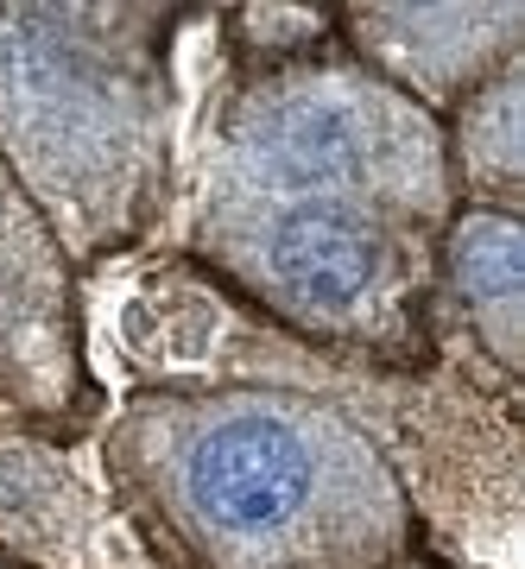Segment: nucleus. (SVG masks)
I'll use <instances>...</instances> for the list:
<instances>
[{"instance_id": "nucleus-1", "label": "nucleus", "mask_w": 525, "mask_h": 569, "mask_svg": "<svg viewBox=\"0 0 525 569\" xmlns=\"http://www.w3.org/2000/svg\"><path fill=\"white\" fill-rule=\"evenodd\" d=\"M449 216L444 121L348 51H298L228 96L190 247L310 342L418 361Z\"/></svg>"}, {"instance_id": "nucleus-2", "label": "nucleus", "mask_w": 525, "mask_h": 569, "mask_svg": "<svg viewBox=\"0 0 525 569\" xmlns=\"http://www.w3.org/2000/svg\"><path fill=\"white\" fill-rule=\"evenodd\" d=\"M108 475L190 569H386L412 550L386 449L304 387L133 399L108 425Z\"/></svg>"}, {"instance_id": "nucleus-3", "label": "nucleus", "mask_w": 525, "mask_h": 569, "mask_svg": "<svg viewBox=\"0 0 525 569\" xmlns=\"http://www.w3.org/2000/svg\"><path fill=\"white\" fill-rule=\"evenodd\" d=\"M171 7L0 0V171L70 266L159 222L171 164Z\"/></svg>"}, {"instance_id": "nucleus-4", "label": "nucleus", "mask_w": 525, "mask_h": 569, "mask_svg": "<svg viewBox=\"0 0 525 569\" xmlns=\"http://www.w3.org/2000/svg\"><path fill=\"white\" fill-rule=\"evenodd\" d=\"M70 260L0 171V430H58L82 406Z\"/></svg>"}, {"instance_id": "nucleus-5", "label": "nucleus", "mask_w": 525, "mask_h": 569, "mask_svg": "<svg viewBox=\"0 0 525 569\" xmlns=\"http://www.w3.org/2000/svg\"><path fill=\"white\" fill-rule=\"evenodd\" d=\"M525 44V7L494 0V7H348V58L374 70L405 102L437 114L456 108L519 63Z\"/></svg>"}, {"instance_id": "nucleus-6", "label": "nucleus", "mask_w": 525, "mask_h": 569, "mask_svg": "<svg viewBox=\"0 0 525 569\" xmlns=\"http://www.w3.org/2000/svg\"><path fill=\"white\" fill-rule=\"evenodd\" d=\"M525 228L519 216L456 203L437 247V291L468 323L487 367L513 380L525 361V317H519V279H525Z\"/></svg>"}, {"instance_id": "nucleus-7", "label": "nucleus", "mask_w": 525, "mask_h": 569, "mask_svg": "<svg viewBox=\"0 0 525 569\" xmlns=\"http://www.w3.org/2000/svg\"><path fill=\"white\" fill-rule=\"evenodd\" d=\"M519 82L525 63H506L501 77H487L444 127V159L449 190L468 209H501L519 216L525 164H519Z\"/></svg>"}, {"instance_id": "nucleus-8", "label": "nucleus", "mask_w": 525, "mask_h": 569, "mask_svg": "<svg viewBox=\"0 0 525 569\" xmlns=\"http://www.w3.org/2000/svg\"><path fill=\"white\" fill-rule=\"evenodd\" d=\"M386 569H444V563H430V557H412V550H405V557H393Z\"/></svg>"}, {"instance_id": "nucleus-9", "label": "nucleus", "mask_w": 525, "mask_h": 569, "mask_svg": "<svg viewBox=\"0 0 525 569\" xmlns=\"http://www.w3.org/2000/svg\"><path fill=\"white\" fill-rule=\"evenodd\" d=\"M0 569H26V563H13V557H0Z\"/></svg>"}]
</instances>
